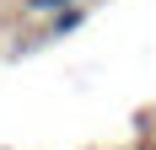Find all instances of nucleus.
<instances>
[{"mask_svg":"<svg viewBox=\"0 0 156 150\" xmlns=\"http://www.w3.org/2000/svg\"><path fill=\"white\" fill-rule=\"evenodd\" d=\"M86 16H92V5H86V0H76V5H65V11L43 16V43H54V38H70V32L86 22Z\"/></svg>","mask_w":156,"mask_h":150,"instance_id":"obj_1","label":"nucleus"},{"mask_svg":"<svg viewBox=\"0 0 156 150\" xmlns=\"http://www.w3.org/2000/svg\"><path fill=\"white\" fill-rule=\"evenodd\" d=\"M65 5H76V0H16V16H54V11H65Z\"/></svg>","mask_w":156,"mask_h":150,"instance_id":"obj_2","label":"nucleus"}]
</instances>
